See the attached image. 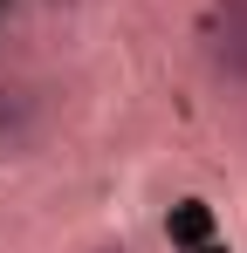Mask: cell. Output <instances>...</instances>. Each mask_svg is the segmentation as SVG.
Returning a JSON list of instances; mask_svg holds the SVG:
<instances>
[{
  "label": "cell",
  "instance_id": "cell-1",
  "mask_svg": "<svg viewBox=\"0 0 247 253\" xmlns=\"http://www.w3.org/2000/svg\"><path fill=\"white\" fill-rule=\"evenodd\" d=\"M48 137V96L35 83H0V158H35Z\"/></svg>",
  "mask_w": 247,
  "mask_h": 253
},
{
  "label": "cell",
  "instance_id": "cell-2",
  "mask_svg": "<svg viewBox=\"0 0 247 253\" xmlns=\"http://www.w3.org/2000/svg\"><path fill=\"white\" fill-rule=\"evenodd\" d=\"M206 62H213L220 83L247 89V0H220L213 35H206Z\"/></svg>",
  "mask_w": 247,
  "mask_h": 253
}]
</instances>
